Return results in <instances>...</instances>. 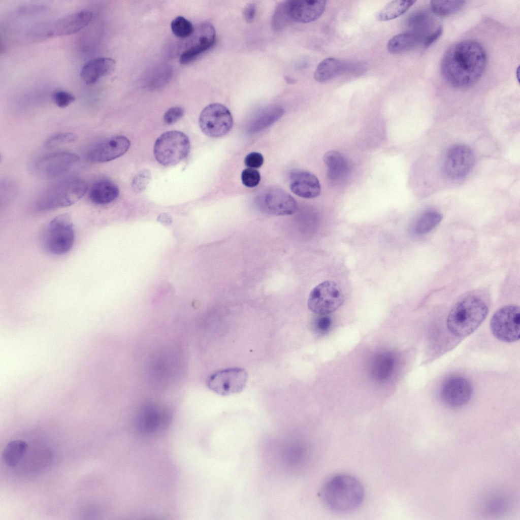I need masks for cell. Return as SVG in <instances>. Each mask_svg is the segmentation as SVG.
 Wrapping results in <instances>:
<instances>
[{
    "instance_id": "24",
    "label": "cell",
    "mask_w": 520,
    "mask_h": 520,
    "mask_svg": "<svg viewBox=\"0 0 520 520\" xmlns=\"http://www.w3.org/2000/svg\"><path fill=\"white\" fill-rule=\"evenodd\" d=\"M424 39L420 35L411 31L401 33L388 41L387 49L393 54L406 52L414 48Z\"/></svg>"
},
{
    "instance_id": "42",
    "label": "cell",
    "mask_w": 520,
    "mask_h": 520,
    "mask_svg": "<svg viewBox=\"0 0 520 520\" xmlns=\"http://www.w3.org/2000/svg\"><path fill=\"white\" fill-rule=\"evenodd\" d=\"M256 7L254 4L249 3L247 4L243 10V16L247 22H251L254 19L255 15Z\"/></svg>"
},
{
    "instance_id": "38",
    "label": "cell",
    "mask_w": 520,
    "mask_h": 520,
    "mask_svg": "<svg viewBox=\"0 0 520 520\" xmlns=\"http://www.w3.org/2000/svg\"><path fill=\"white\" fill-rule=\"evenodd\" d=\"M52 99L57 106L64 108L73 103L76 98L73 94L68 91L57 90L53 93Z\"/></svg>"
},
{
    "instance_id": "33",
    "label": "cell",
    "mask_w": 520,
    "mask_h": 520,
    "mask_svg": "<svg viewBox=\"0 0 520 520\" xmlns=\"http://www.w3.org/2000/svg\"><path fill=\"white\" fill-rule=\"evenodd\" d=\"M171 28L174 35L179 38H186L194 32L192 23L183 16L175 18L171 23Z\"/></svg>"
},
{
    "instance_id": "43",
    "label": "cell",
    "mask_w": 520,
    "mask_h": 520,
    "mask_svg": "<svg viewBox=\"0 0 520 520\" xmlns=\"http://www.w3.org/2000/svg\"><path fill=\"white\" fill-rule=\"evenodd\" d=\"M442 28L439 26L435 31L428 35L425 40V47L428 48L433 44L441 35Z\"/></svg>"
},
{
    "instance_id": "12",
    "label": "cell",
    "mask_w": 520,
    "mask_h": 520,
    "mask_svg": "<svg viewBox=\"0 0 520 520\" xmlns=\"http://www.w3.org/2000/svg\"><path fill=\"white\" fill-rule=\"evenodd\" d=\"M474 162L475 155L471 148L465 145H454L445 155L443 172L450 179H461L470 173Z\"/></svg>"
},
{
    "instance_id": "27",
    "label": "cell",
    "mask_w": 520,
    "mask_h": 520,
    "mask_svg": "<svg viewBox=\"0 0 520 520\" xmlns=\"http://www.w3.org/2000/svg\"><path fill=\"white\" fill-rule=\"evenodd\" d=\"M136 429L143 435H151L160 427L161 417L158 411L146 409L140 413L136 420Z\"/></svg>"
},
{
    "instance_id": "8",
    "label": "cell",
    "mask_w": 520,
    "mask_h": 520,
    "mask_svg": "<svg viewBox=\"0 0 520 520\" xmlns=\"http://www.w3.org/2000/svg\"><path fill=\"white\" fill-rule=\"evenodd\" d=\"M520 309L515 305H508L499 309L490 320V329L497 339L512 343L519 339Z\"/></svg>"
},
{
    "instance_id": "36",
    "label": "cell",
    "mask_w": 520,
    "mask_h": 520,
    "mask_svg": "<svg viewBox=\"0 0 520 520\" xmlns=\"http://www.w3.org/2000/svg\"><path fill=\"white\" fill-rule=\"evenodd\" d=\"M151 178V173L147 169L143 170L135 175L132 182V186L136 193L143 191Z\"/></svg>"
},
{
    "instance_id": "21",
    "label": "cell",
    "mask_w": 520,
    "mask_h": 520,
    "mask_svg": "<svg viewBox=\"0 0 520 520\" xmlns=\"http://www.w3.org/2000/svg\"><path fill=\"white\" fill-rule=\"evenodd\" d=\"M323 161L327 168V177L333 183H339L346 178L350 168L347 159L339 152L332 150L326 153Z\"/></svg>"
},
{
    "instance_id": "32",
    "label": "cell",
    "mask_w": 520,
    "mask_h": 520,
    "mask_svg": "<svg viewBox=\"0 0 520 520\" xmlns=\"http://www.w3.org/2000/svg\"><path fill=\"white\" fill-rule=\"evenodd\" d=\"M431 20L427 13L422 11L418 12L410 17L408 25L412 29L411 31L415 32L424 37L431 26Z\"/></svg>"
},
{
    "instance_id": "31",
    "label": "cell",
    "mask_w": 520,
    "mask_h": 520,
    "mask_svg": "<svg viewBox=\"0 0 520 520\" xmlns=\"http://www.w3.org/2000/svg\"><path fill=\"white\" fill-rule=\"evenodd\" d=\"M465 3L464 1H432L430 6L436 15L446 16L459 11Z\"/></svg>"
},
{
    "instance_id": "5",
    "label": "cell",
    "mask_w": 520,
    "mask_h": 520,
    "mask_svg": "<svg viewBox=\"0 0 520 520\" xmlns=\"http://www.w3.org/2000/svg\"><path fill=\"white\" fill-rule=\"evenodd\" d=\"M190 141L183 133L171 131L164 133L156 140L153 149L156 160L164 166L175 165L187 156Z\"/></svg>"
},
{
    "instance_id": "7",
    "label": "cell",
    "mask_w": 520,
    "mask_h": 520,
    "mask_svg": "<svg viewBox=\"0 0 520 520\" xmlns=\"http://www.w3.org/2000/svg\"><path fill=\"white\" fill-rule=\"evenodd\" d=\"M344 300L340 287L334 281H326L311 291L307 305L309 309L316 314H329L338 309Z\"/></svg>"
},
{
    "instance_id": "13",
    "label": "cell",
    "mask_w": 520,
    "mask_h": 520,
    "mask_svg": "<svg viewBox=\"0 0 520 520\" xmlns=\"http://www.w3.org/2000/svg\"><path fill=\"white\" fill-rule=\"evenodd\" d=\"M247 377L248 374L243 368L225 369L210 375L207 386L218 395H230L241 392L246 385Z\"/></svg>"
},
{
    "instance_id": "23",
    "label": "cell",
    "mask_w": 520,
    "mask_h": 520,
    "mask_svg": "<svg viewBox=\"0 0 520 520\" xmlns=\"http://www.w3.org/2000/svg\"><path fill=\"white\" fill-rule=\"evenodd\" d=\"M396 365V359L391 352L378 354L372 360L370 366V374L374 380L383 382L392 375Z\"/></svg>"
},
{
    "instance_id": "14",
    "label": "cell",
    "mask_w": 520,
    "mask_h": 520,
    "mask_svg": "<svg viewBox=\"0 0 520 520\" xmlns=\"http://www.w3.org/2000/svg\"><path fill=\"white\" fill-rule=\"evenodd\" d=\"M473 387L471 382L461 376H452L445 379L440 388V396L447 406L456 408L466 405L471 399Z\"/></svg>"
},
{
    "instance_id": "22",
    "label": "cell",
    "mask_w": 520,
    "mask_h": 520,
    "mask_svg": "<svg viewBox=\"0 0 520 520\" xmlns=\"http://www.w3.org/2000/svg\"><path fill=\"white\" fill-rule=\"evenodd\" d=\"M119 193V188L114 182L107 179H102L92 185L89 197L93 203L103 205L113 202Z\"/></svg>"
},
{
    "instance_id": "16",
    "label": "cell",
    "mask_w": 520,
    "mask_h": 520,
    "mask_svg": "<svg viewBox=\"0 0 520 520\" xmlns=\"http://www.w3.org/2000/svg\"><path fill=\"white\" fill-rule=\"evenodd\" d=\"M92 18V12L87 10L71 13L46 26L43 37H59L75 34L87 26Z\"/></svg>"
},
{
    "instance_id": "25",
    "label": "cell",
    "mask_w": 520,
    "mask_h": 520,
    "mask_svg": "<svg viewBox=\"0 0 520 520\" xmlns=\"http://www.w3.org/2000/svg\"><path fill=\"white\" fill-rule=\"evenodd\" d=\"M442 218V215L434 210H428L421 213L411 226V232L414 235H425L437 226Z\"/></svg>"
},
{
    "instance_id": "11",
    "label": "cell",
    "mask_w": 520,
    "mask_h": 520,
    "mask_svg": "<svg viewBox=\"0 0 520 520\" xmlns=\"http://www.w3.org/2000/svg\"><path fill=\"white\" fill-rule=\"evenodd\" d=\"M199 123L204 134L212 138L227 134L232 129L233 119L229 110L219 103L207 106L201 112Z\"/></svg>"
},
{
    "instance_id": "17",
    "label": "cell",
    "mask_w": 520,
    "mask_h": 520,
    "mask_svg": "<svg viewBox=\"0 0 520 520\" xmlns=\"http://www.w3.org/2000/svg\"><path fill=\"white\" fill-rule=\"evenodd\" d=\"M290 21L309 23L318 19L323 13L327 1L324 0H291L285 1Z\"/></svg>"
},
{
    "instance_id": "29",
    "label": "cell",
    "mask_w": 520,
    "mask_h": 520,
    "mask_svg": "<svg viewBox=\"0 0 520 520\" xmlns=\"http://www.w3.org/2000/svg\"><path fill=\"white\" fill-rule=\"evenodd\" d=\"M415 3V1L394 0L387 3L376 15L380 21L394 19L404 14Z\"/></svg>"
},
{
    "instance_id": "6",
    "label": "cell",
    "mask_w": 520,
    "mask_h": 520,
    "mask_svg": "<svg viewBox=\"0 0 520 520\" xmlns=\"http://www.w3.org/2000/svg\"><path fill=\"white\" fill-rule=\"evenodd\" d=\"M75 231L70 216L59 215L48 223L44 236L46 249L55 255H61L72 248L75 241Z\"/></svg>"
},
{
    "instance_id": "34",
    "label": "cell",
    "mask_w": 520,
    "mask_h": 520,
    "mask_svg": "<svg viewBox=\"0 0 520 520\" xmlns=\"http://www.w3.org/2000/svg\"><path fill=\"white\" fill-rule=\"evenodd\" d=\"M290 21L284 1L279 4L275 10L271 21L272 28L275 31H281Z\"/></svg>"
},
{
    "instance_id": "41",
    "label": "cell",
    "mask_w": 520,
    "mask_h": 520,
    "mask_svg": "<svg viewBox=\"0 0 520 520\" xmlns=\"http://www.w3.org/2000/svg\"><path fill=\"white\" fill-rule=\"evenodd\" d=\"M264 160V157L262 154L257 152H252L246 156L244 163L249 168L256 169L260 168L263 165Z\"/></svg>"
},
{
    "instance_id": "4",
    "label": "cell",
    "mask_w": 520,
    "mask_h": 520,
    "mask_svg": "<svg viewBox=\"0 0 520 520\" xmlns=\"http://www.w3.org/2000/svg\"><path fill=\"white\" fill-rule=\"evenodd\" d=\"M87 188L86 182L80 178L61 181L41 194L37 207L41 210H50L71 206L82 198Z\"/></svg>"
},
{
    "instance_id": "30",
    "label": "cell",
    "mask_w": 520,
    "mask_h": 520,
    "mask_svg": "<svg viewBox=\"0 0 520 520\" xmlns=\"http://www.w3.org/2000/svg\"><path fill=\"white\" fill-rule=\"evenodd\" d=\"M27 444L22 440H13L5 446L2 454L5 464L11 467L17 466L25 454Z\"/></svg>"
},
{
    "instance_id": "19",
    "label": "cell",
    "mask_w": 520,
    "mask_h": 520,
    "mask_svg": "<svg viewBox=\"0 0 520 520\" xmlns=\"http://www.w3.org/2000/svg\"><path fill=\"white\" fill-rule=\"evenodd\" d=\"M289 187L294 193L306 199L316 198L321 192L320 184L317 177L305 171L297 170L290 174Z\"/></svg>"
},
{
    "instance_id": "15",
    "label": "cell",
    "mask_w": 520,
    "mask_h": 520,
    "mask_svg": "<svg viewBox=\"0 0 520 520\" xmlns=\"http://www.w3.org/2000/svg\"><path fill=\"white\" fill-rule=\"evenodd\" d=\"M131 145L123 136H115L98 142L88 151L87 158L92 162L102 163L115 159L123 155Z\"/></svg>"
},
{
    "instance_id": "35",
    "label": "cell",
    "mask_w": 520,
    "mask_h": 520,
    "mask_svg": "<svg viewBox=\"0 0 520 520\" xmlns=\"http://www.w3.org/2000/svg\"><path fill=\"white\" fill-rule=\"evenodd\" d=\"M77 140V136L74 133H58L48 138L45 143V147L51 148L62 144L72 143Z\"/></svg>"
},
{
    "instance_id": "10",
    "label": "cell",
    "mask_w": 520,
    "mask_h": 520,
    "mask_svg": "<svg viewBox=\"0 0 520 520\" xmlns=\"http://www.w3.org/2000/svg\"><path fill=\"white\" fill-rule=\"evenodd\" d=\"M79 162V156L74 153L56 152L39 158L35 164L34 170L41 178H56L72 171Z\"/></svg>"
},
{
    "instance_id": "18",
    "label": "cell",
    "mask_w": 520,
    "mask_h": 520,
    "mask_svg": "<svg viewBox=\"0 0 520 520\" xmlns=\"http://www.w3.org/2000/svg\"><path fill=\"white\" fill-rule=\"evenodd\" d=\"M215 37V28L211 23L205 22L200 24L195 34V41L180 56V63L187 64L210 49L214 44Z\"/></svg>"
},
{
    "instance_id": "2",
    "label": "cell",
    "mask_w": 520,
    "mask_h": 520,
    "mask_svg": "<svg viewBox=\"0 0 520 520\" xmlns=\"http://www.w3.org/2000/svg\"><path fill=\"white\" fill-rule=\"evenodd\" d=\"M364 489L354 477L345 474L333 476L324 482L319 492L323 504L339 513L352 511L358 508L364 498Z\"/></svg>"
},
{
    "instance_id": "9",
    "label": "cell",
    "mask_w": 520,
    "mask_h": 520,
    "mask_svg": "<svg viewBox=\"0 0 520 520\" xmlns=\"http://www.w3.org/2000/svg\"><path fill=\"white\" fill-rule=\"evenodd\" d=\"M255 202L261 211L270 215H292L297 209L295 199L286 191L275 186H269L259 191Z\"/></svg>"
},
{
    "instance_id": "28",
    "label": "cell",
    "mask_w": 520,
    "mask_h": 520,
    "mask_svg": "<svg viewBox=\"0 0 520 520\" xmlns=\"http://www.w3.org/2000/svg\"><path fill=\"white\" fill-rule=\"evenodd\" d=\"M343 68V64L340 60L335 58H327L318 64L314 77L318 82H326L338 75Z\"/></svg>"
},
{
    "instance_id": "3",
    "label": "cell",
    "mask_w": 520,
    "mask_h": 520,
    "mask_svg": "<svg viewBox=\"0 0 520 520\" xmlns=\"http://www.w3.org/2000/svg\"><path fill=\"white\" fill-rule=\"evenodd\" d=\"M488 311V306L481 297L469 294L461 298L451 309L446 319L447 329L454 336H469L480 326Z\"/></svg>"
},
{
    "instance_id": "40",
    "label": "cell",
    "mask_w": 520,
    "mask_h": 520,
    "mask_svg": "<svg viewBox=\"0 0 520 520\" xmlns=\"http://www.w3.org/2000/svg\"><path fill=\"white\" fill-rule=\"evenodd\" d=\"M332 320L328 314L320 315L314 321L315 330L320 334H325L332 327Z\"/></svg>"
},
{
    "instance_id": "26",
    "label": "cell",
    "mask_w": 520,
    "mask_h": 520,
    "mask_svg": "<svg viewBox=\"0 0 520 520\" xmlns=\"http://www.w3.org/2000/svg\"><path fill=\"white\" fill-rule=\"evenodd\" d=\"M284 112V108L278 105L264 109L253 119L249 128L250 132L256 133L265 128L279 119Z\"/></svg>"
},
{
    "instance_id": "20",
    "label": "cell",
    "mask_w": 520,
    "mask_h": 520,
    "mask_svg": "<svg viewBox=\"0 0 520 520\" xmlns=\"http://www.w3.org/2000/svg\"><path fill=\"white\" fill-rule=\"evenodd\" d=\"M115 66L116 62L112 58H96L89 60L82 67L80 76L86 84H92L101 78L111 74Z\"/></svg>"
},
{
    "instance_id": "1",
    "label": "cell",
    "mask_w": 520,
    "mask_h": 520,
    "mask_svg": "<svg viewBox=\"0 0 520 520\" xmlns=\"http://www.w3.org/2000/svg\"><path fill=\"white\" fill-rule=\"evenodd\" d=\"M486 64V55L482 46L476 41L466 40L453 45L445 53L441 72L451 86L465 88L480 79Z\"/></svg>"
},
{
    "instance_id": "37",
    "label": "cell",
    "mask_w": 520,
    "mask_h": 520,
    "mask_svg": "<svg viewBox=\"0 0 520 520\" xmlns=\"http://www.w3.org/2000/svg\"><path fill=\"white\" fill-rule=\"evenodd\" d=\"M243 184L248 187L257 186L261 181V175L256 169L247 168L244 169L241 174Z\"/></svg>"
},
{
    "instance_id": "39",
    "label": "cell",
    "mask_w": 520,
    "mask_h": 520,
    "mask_svg": "<svg viewBox=\"0 0 520 520\" xmlns=\"http://www.w3.org/2000/svg\"><path fill=\"white\" fill-rule=\"evenodd\" d=\"M184 110L179 106L173 107L169 109L164 114L163 119L168 124H171L179 120L184 115Z\"/></svg>"
}]
</instances>
